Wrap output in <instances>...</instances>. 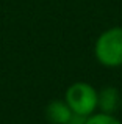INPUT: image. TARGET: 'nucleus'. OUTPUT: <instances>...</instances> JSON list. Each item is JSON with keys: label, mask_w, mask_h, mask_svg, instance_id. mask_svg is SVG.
I'll list each match as a JSON object with an SVG mask.
<instances>
[{"label": "nucleus", "mask_w": 122, "mask_h": 124, "mask_svg": "<svg viewBox=\"0 0 122 124\" xmlns=\"http://www.w3.org/2000/svg\"><path fill=\"white\" fill-rule=\"evenodd\" d=\"M94 57L105 68L122 66V27H110L103 30L94 42Z\"/></svg>", "instance_id": "nucleus-1"}, {"label": "nucleus", "mask_w": 122, "mask_h": 124, "mask_svg": "<svg viewBox=\"0 0 122 124\" xmlns=\"http://www.w3.org/2000/svg\"><path fill=\"white\" fill-rule=\"evenodd\" d=\"M99 90L88 82H74L67 86L64 101L74 115L88 118L97 112Z\"/></svg>", "instance_id": "nucleus-2"}, {"label": "nucleus", "mask_w": 122, "mask_h": 124, "mask_svg": "<svg viewBox=\"0 0 122 124\" xmlns=\"http://www.w3.org/2000/svg\"><path fill=\"white\" fill-rule=\"evenodd\" d=\"M122 104V93L116 86H103L99 90V99H97V112L111 113L116 115V112L121 110Z\"/></svg>", "instance_id": "nucleus-3"}, {"label": "nucleus", "mask_w": 122, "mask_h": 124, "mask_svg": "<svg viewBox=\"0 0 122 124\" xmlns=\"http://www.w3.org/2000/svg\"><path fill=\"white\" fill-rule=\"evenodd\" d=\"M72 116V110L69 108L64 99H55L46 107V119L50 124H67Z\"/></svg>", "instance_id": "nucleus-4"}, {"label": "nucleus", "mask_w": 122, "mask_h": 124, "mask_svg": "<svg viewBox=\"0 0 122 124\" xmlns=\"http://www.w3.org/2000/svg\"><path fill=\"white\" fill-rule=\"evenodd\" d=\"M85 124H122V121L116 115L111 113H103V112H95L91 116L86 118Z\"/></svg>", "instance_id": "nucleus-5"}, {"label": "nucleus", "mask_w": 122, "mask_h": 124, "mask_svg": "<svg viewBox=\"0 0 122 124\" xmlns=\"http://www.w3.org/2000/svg\"><path fill=\"white\" fill-rule=\"evenodd\" d=\"M85 121H86V118H83V116H78V115H74L67 124H85Z\"/></svg>", "instance_id": "nucleus-6"}, {"label": "nucleus", "mask_w": 122, "mask_h": 124, "mask_svg": "<svg viewBox=\"0 0 122 124\" xmlns=\"http://www.w3.org/2000/svg\"><path fill=\"white\" fill-rule=\"evenodd\" d=\"M119 69H121V79H122V66L119 68Z\"/></svg>", "instance_id": "nucleus-7"}, {"label": "nucleus", "mask_w": 122, "mask_h": 124, "mask_svg": "<svg viewBox=\"0 0 122 124\" xmlns=\"http://www.w3.org/2000/svg\"><path fill=\"white\" fill-rule=\"evenodd\" d=\"M121 112H122V104H121Z\"/></svg>", "instance_id": "nucleus-8"}]
</instances>
